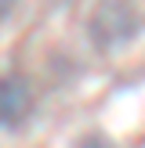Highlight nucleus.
<instances>
[{"instance_id": "1", "label": "nucleus", "mask_w": 145, "mask_h": 148, "mask_svg": "<svg viewBox=\"0 0 145 148\" xmlns=\"http://www.w3.org/2000/svg\"><path fill=\"white\" fill-rule=\"evenodd\" d=\"M138 25H142V18H138L130 0H98V7L91 14V40L102 51H109V47L127 43L138 33Z\"/></svg>"}, {"instance_id": "2", "label": "nucleus", "mask_w": 145, "mask_h": 148, "mask_svg": "<svg viewBox=\"0 0 145 148\" xmlns=\"http://www.w3.org/2000/svg\"><path fill=\"white\" fill-rule=\"evenodd\" d=\"M33 112V87L26 76H0V127H22Z\"/></svg>"}, {"instance_id": "3", "label": "nucleus", "mask_w": 145, "mask_h": 148, "mask_svg": "<svg viewBox=\"0 0 145 148\" xmlns=\"http://www.w3.org/2000/svg\"><path fill=\"white\" fill-rule=\"evenodd\" d=\"M76 148H113V145H109L105 137H84V141H80Z\"/></svg>"}, {"instance_id": "4", "label": "nucleus", "mask_w": 145, "mask_h": 148, "mask_svg": "<svg viewBox=\"0 0 145 148\" xmlns=\"http://www.w3.org/2000/svg\"><path fill=\"white\" fill-rule=\"evenodd\" d=\"M11 7H14V0H0V18H7V14H11Z\"/></svg>"}]
</instances>
